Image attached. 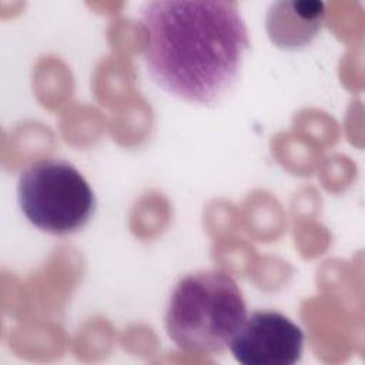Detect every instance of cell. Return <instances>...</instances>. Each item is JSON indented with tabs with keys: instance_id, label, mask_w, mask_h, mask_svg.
<instances>
[{
	"instance_id": "cell-1",
	"label": "cell",
	"mask_w": 365,
	"mask_h": 365,
	"mask_svg": "<svg viewBox=\"0 0 365 365\" xmlns=\"http://www.w3.org/2000/svg\"><path fill=\"white\" fill-rule=\"evenodd\" d=\"M144 61L170 94L201 106L221 100L235 84L250 40L238 6L217 0L147 3Z\"/></svg>"
},
{
	"instance_id": "cell-4",
	"label": "cell",
	"mask_w": 365,
	"mask_h": 365,
	"mask_svg": "<svg viewBox=\"0 0 365 365\" xmlns=\"http://www.w3.org/2000/svg\"><path fill=\"white\" fill-rule=\"evenodd\" d=\"M304 332L277 311H255L230 342L232 356L244 365H292L299 361Z\"/></svg>"
},
{
	"instance_id": "cell-5",
	"label": "cell",
	"mask_w": 365,
	"mask_h": 365,
	"mask_svg": "<svg viewBox=\"0 0 365 365\" xmlns=\"http://www.w3.org/2000/svg\"><path fill=\"white\" fill-rule=\"evenodd\" d=\"M324 16L322 1H279L268 10L267 29L278 47L297 48L318 33Z\"/></svg>"
},
{
	"instance_id": "cell-3",
	"label": "cell",
	"mask_w": 365,
	"mask_h": 365,
	"mask_svg": "<svg viewBox=\"0 0 365 365\" xmlns=\"http://www.w3.org/2000/svg\"><path fill=\"white\" fill-rule=\"evenodd\" d=\"M17 201L38 230L66 235L83 228L96 211V195L68 161L43 158L26 167L17 181Z\"/></svg>"
},
{
	"instance_id": "cell-2",
	"label": "cell",
	"mask_w": 365,
	"mask_h": 365,
	"mask_svg": "<svg viewBox=\"0 0 365 365\" xmlns=\"http://www.w3.org/2000/svg\"><path fill=\"white\" fill-rule=\"evenodd\" d=\"M247 318L237 281L224 271L188 274L174 285L165 311L168 338L188 354L217 355Z\"/></svg>"
}]
</instances>
